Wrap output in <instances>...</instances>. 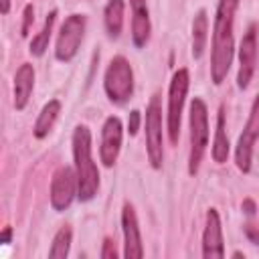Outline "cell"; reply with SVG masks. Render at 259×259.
I'll list each match as a JSON object with an SVG mask.
<instances>
[{
    "mask_svg": "<svg viewBox=\"0 0 259 259\" xmlns=\"http://www.w3.org/2000/svg\"><path fill=\"white\" fill-rule=\"evenodd\" d=\"M202 257L204 259H221L225 257V241H223V225L217 208L206 210L204 231H202Z\"/></svg>",
    "mask_w": 259,
    "mask_h": 259,
    "instance_id": "cell-12",
    "label": "cell"
},
{
    "mask_svg": "<svg viewBox=\"0 0 259 259\" xmlns=\"http://www.w3.org/2000/svg\"><path fill=\"white\" fill-rule=\"evenodd\" d=\"M34 89V69L30 63H22L14 75V107L20 111L26 107Z\"/></svg>",
    "mask_w": 259,
    "mask_h": 259,
    "instance_id": "cell-15",
    "label": "cell"
},
{
    "mask_svg": "<svg viewBox=\"0 0 259 259\" xmlns=\"http://www.w3.org/2000/svg\"><path fill=\"white\" fill-rule=\"evenodd\" d=\"M32 22H34V8H32V4H26L24 12H22V28H20L22 36H28V30H30Z\"/></svg>",
    "mask_w": 259,
    "mask_h": 259,
    "instance_id": "cell-22",
    "label": "cell"
},
{
    "mask_svg": "<svg viewBox=\"0 0 259 259\" xmlns=\"http://www.w3.org/2000/svg\"><path fill=\"white\" fill-rule=\"evenodd\" d=\"M140 119H142V115H140V111L138 109H134L132 113H130V117H127V132L134 136V134H138V127H140Z\"/></svg>",
    "mask_w": 259,
    "mask_h": 259,
    "instance_id": "cell-24",
    "label": "cell"
},
{
    "mask_svg": "<svg viewBox=\"0 0 259 259\" xmlns=\"http://www.w3.org/2000/svg\"><path fill=\"white\" fill-rule=\"evenodd\" d=\"M121 231H123V257L125 259H142L144 247H142V235L136 210L130 202L123 204L121 210Z\"/></svg>",
    "mask_w": 259,
    "mask_h": 259,
    "instance_id": "cell-13",
    "label": "cell"
},
{
    "mask_svg": "<svg viewBox=\"0 0 259 259\" xmlns=\"http://www.w3.org/2000/svg\"><path fill=\"white\" fill-rule=\"evenodd\" d=\"M190 154H188V172L194 176L200 168L204 150L208 146V109L200 97L190 101Z\"/></svg>",
    "mask_w": 259,
    "mask_h": 259,
    "instance_id": "cell-3",
    "label": "cell"
},
{
    "mask_svg": "<svg viewBox=\"0 0 259 259\" xmlns=\"http://www.w3.org/2000/svg\"><path fill=\"white\" fill-rule=\"evenodd\" d=\"M103 22L109 38H117L123 28V0H109L103 10Z\"/></svg>",
    "mask_w": 259,
    "mask_h": 259,
    "instance_id": "cell-18",
    "label": "cell"
},
{
    "mask_svg": "<svg viewBox=\"0 0 259 259\" xmlns=\"http://www.w3.org/2000/svg\"><path fill=\"white\" fill-rule=\"evenodd\" d=\"M225 107L221 105L219 115H217V132H214V142H212V160L217 164H225L229 158V138H227V117H225Z\"/></svg>",
    "mask_w": 259,
    "mask_h": 259,
    "instance_id": "cell-17",
    "label": "cell"
},
{
    "mask_svg": "<svg viewBox=\"0 0 259 259\" xmlns=\"http://www.w3.org/2000/svg\"><path fill=\"white\" fill-rule=\"evenodd\" d=\"M208 16L206 10H198L194 20H192V57L200 59L204 49H206V38H208Z\"/></svg>",
    "mask_w": 259,
    "mask_h": 259,
    "instance_id": "cell-19",
    "label": "cell"
},
{
    "mask_svg": "<svg viewBox=\"0 0 259 259\" xmlns=\"http://www.w3.org/2000/svg\"><path fill=\"white\" fill-rule=\"evenodd\" d=\"M71 239H73V231L69 225H63L57 235L53 237V243H51V249H49V257L51 259H65L69 255V249H71Z\"/></svg>",
    "mask_w": 259,
    "mask_h": 259,
    "instance_id": "cell-21",
    "label": "cell"
},
{
    "mask_svg": "<svg viewBox=\"0 0 259 259\" xmlns=\"http://www.w3.org/2000/svg\"><path fill=\"white\" fill-rule=\"evenodd\" d=\"M101 259H115L117 257V249H115V245H113V241L107 237L105 241H103V249H101Z\"/></svg>",
    "mask_w": 259,
    "mask_h": 259,
    "instance_id": "cell-23",
    "label": "cell"
},
{
    "mask_svg": "<svg viewBox=\"0 0 259 259\" xmlns=\"http://www.w3.org/2000/svg\"><path fill=\"white\" fill-rule=\"evenodd\" d=\"M55 20H57V10H51V12L47 14V18H45L42 28H40V30L32 36V40H30V47H28L30 55H34V57H42V55H45V51L49 49V40H51V32H53Z\"/></svg>",
    "mask_w": 259,
    "mask_h": 259,
    "instance_id": "cell-20",
    "label": "cell"
},
{
    "mask_svg": "<svg viewBox=\"0 0 259 259\" xmlns=\"http://www.w3.org/2000/svg\"><path fill=\"white\" fill-rule=\"evenodd\" d=\"M0 10H2V14H8L10 12V0H0Z\"/></svg>",
    "mask_w": 259,
    "mask_h": 259,
    "instance_id": "cell-28",
    "label": "cell"
},
{
    "mask_svg": "<svg viewBox=\"0 0 259 259\" xmlns=\"http://www.w3.org/2000/svg\"><path fill=\"white\" fill-rule=\"evenodd\" d=\"M85 24H87V18L83 14H71L65 18L57 36V47H55V57L59 61L69 63L75 59L85 34Z\"/></svg>",
    "mask_w": 259,
    "mask_h": 259,
    "instance_id": "cell-7",
    "label": "cell"
},
{
    "mask_svg": "<svg viewBox=\"0 0 259 259\" xmlns=\"http://www.w3.org/2000/svg\"><path fill=\"white\" fill-rule=\"evenodd\" d=\"M239 0H219L212 28V47H210V79L214 85H221L227 79V73L233 63L235 53V12Z\"/></svg>",
    "mask_w": 259,
    "mask_h": 259,
    "instance_id": "cell-1",
    "label": "cell"
},
{
    "mask_svg": "<svg viewBox=\"0 0 259 259\" xmlns=\"http://www.w3.org/2000/svg\"><path fill=\"white\" fill-rule=\"evenodd\" d=\"M259 138V95L255 97L253 101V107H251V113H249V119L237 140V148H235V162H237V168L241 172H249L251 170V158H253V146Z\"/></svg>",
    "mask_w": 259,
    "mask_h": 259,
    "instance_id": "cell-8",
    "label": "cell"
},
{
    "mask_svg": "<svg viewBox=\"0 0 259 259\" xmlns=\"http://www.w3.org/2000/svg\"><path fill=\"white\" fill-rule=\"evenodd\" d=\"M121 140H123V127L119 117L109 115L101 127V146H99V158L105 168H111L117 162L119 150H121Z\"/></svg>",
    "mask_w": 259,
    "mask_h": 259,
    "instance_id": "cell-11",
    "label": "cell"
},
{
    "mask_svg": "<svg viewBox=\"0 0 259 259\" xmlns=\"http://www.w3.org/2000/svg\"><path fill=\"white\" fill-rule=\"evenodd\" d=\"M245 235H247V239L253 243V245H259V227H255V225H245Z\"/></svg>",
    "mask_w": 259,
    "mask_h": 259,
    "instance_id": "cell-25",
    "label": "cell"
},
{
    "mask_svg": "<svg viewBox=\"0 0 259 259\" xmlns=\"http://www.w3.org/2000/svg\"><path fill=\"white\" fill-rule=\"evenodd\" d=\"M243 208H245L247 214H253V212H255V204H253V200H245V202H243Z\"/></svg>",
    "mask_w": 259,
    "mask_h": 259,
    "instance_id": "cell-27",
    "label": "cell"
},
{
    "mask_svg": "<svg viewBox=\"0 0 259 259\" xmlns=\"http://www.w3.org/2000/svg\"><path fill=\"white\" fill-rule=\"evenodd\" d=\"M103 89H105V95L109 97L111 103L123 105L125 101L132 99L134 69L125 57L117 55L109 61V65L105 69V77H103Z\"/></svg>",
    "mask_w": 259,
    "mask_h": 259,
    "instance_id": "cell-4",
    "label": "cell"
},
{
    "mask_svg": "<svg viewBox=\"0 0 259 259\" xmlns=\"http://www.w3.org/2000/svg\"><path fill=\"white\" fill-rule=\"evenodd\" d=\"M59 113H61V101L59 99H51L49 103H45L40 113H38V117H36V121H34V127H32L34 138H38V140L47 138L49 132L53 130Z\"/></svg>",
    "mask_w": 259,
    "mask_h": 259,
    "instance_id": "cell-16",
    "label": "cell"
},
{
    "mask_svg": "<svg viewBox=\"0 0 259 259\" xmlns=\"http://www.w3.org/2000/svg\"><path fill=\"white\" fill-rule=\"evenodd\" d=\"M233 257H237V259H241V257H243V253H241V251H235V253H233Z\"/></svg>",
    "mask_w": 259,
    "mask_h": 259,
    "instance_id": "cell-29",
    "label": "cell"
},
{
    "mask_svg": "<svg viewBox=\"0 0 259 259\" xmlns=\"http://www.w3.org/2000/svg\"><path fill=\"white\" fill-rule=\"evenodd\" d=\"M257 67V30L251 26L239 45V73H237V85L239 89H247Z\"/></svg>",
    "mask_w": 259,
    "mask_h": 259,
    "instance_id": "cell-10",
    "label": "cell"
},
{
    "mask_svg": "<svg viewBox=\"0 0 259 259\" xmlns=\"http://www.w3.org/2000/svg\"><path fill=\"white\" fill-rule=\"evenodd\" d=\"M10 239H12V229H10V227H4V231H2V235H0V243H2V245H8Z\"/></svg>",
    "mask_w": 259,
    "mask_h": 259,
    "instance_id": "cell-26",
    "label": "cell"
},
{
    "mask_svg": "<svg viewBox=\"0 0 259 259\" xmlns=\"http://www.w3.org/2000/svg\"><path fill=\"white\" fill-rule=\"evenodd\" d=\"M73 160L77 174V196L87 202L99 190V170L91 154V132L87 125H77L73 132Z\"/></svg>",
    "mask_w": 259,
    "mask_h": 259,
    "instance_id": "cell-2",
    "label": "cell"
},
{
    "mask_svg": "<svg viewBox=\"0 0 259 259\" xmlns=\"http://www.w3.org/2000/svg\"><path fill=\"white\" fill-rule=\"evenodd\" d=\"M130 6H132V40L138 49H142L146 47L152 32L148 4L146 0H130Z\"/></svg>",
    "mask_w": 259,
    "mask_h": 259,
    "instance_id": "cell-14",
    "label": "cell"
},
{
    "mask_svg": "<svg viewBox=\"0 0 259 259\" xmlns=\"http://www.w3.org/2000/svg\"><path fill=\"white\" fill-rule=\"evenodd\" d=\"M77 196V174L71 166H61L51 180V204L55 210H65Z\"/></svg>",
    "mask_w": 259,
    "mask_h": 259,
    "instance_id": "cell-9",
    "label": "cell"
},
{
    "mask_svg": "<svg viewBox=\"0 0 259 259\" xmlns=\"http://www.w3.org/2000/svg\"><path fill=\"white\" fill-rule=\"evenodd\" d=\"M146 152L152 168L160 170L164 162V146H162V105L160 95L154 93L146 107Z\"/></svg>",
    "mask_w": 259,
    "mask_h": 259,
    "instance_id": "cell-6",
    "label": "cell"
},
{
    "mask_svg": "<svg viewBox=\"0 0 259 259\" xmlns=\"http://www.w3.org/2000/svg\"><path fill=\"white\" fill-rule=\"evenodd\" d=\"M190 87V73L188 69H178L172 75L170 87H168V113H166V123H168V138L172 144H178L180 136V119H182V109L186 101V93Z\"/></svg>",
    "mask_w": 259,
    "mask_h": 259,
    "instance_id": "cell-5",
    "label": "cell"
}]
</instances>
